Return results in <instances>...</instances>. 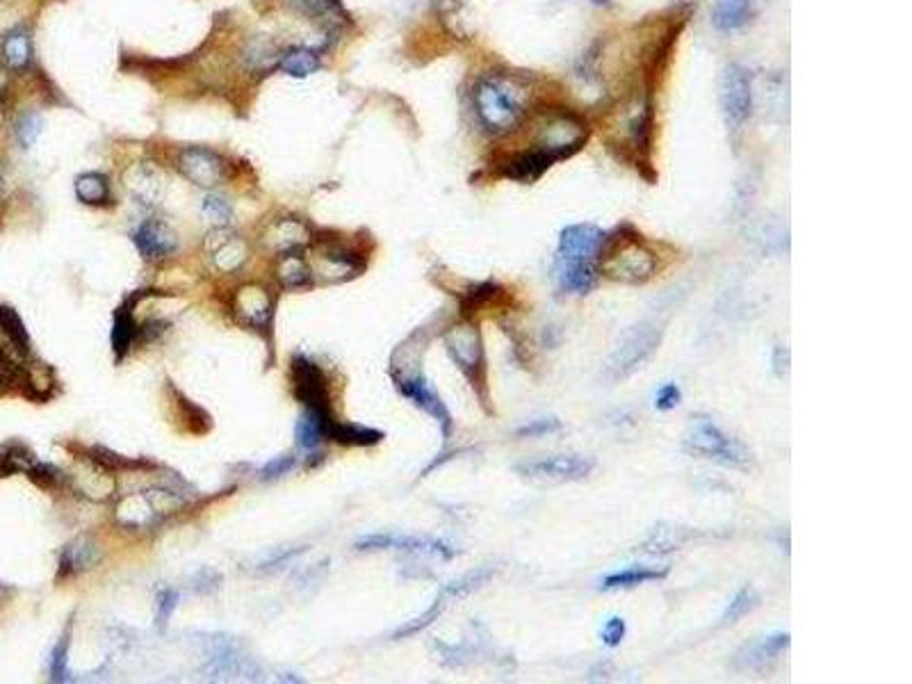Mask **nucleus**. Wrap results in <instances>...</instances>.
<instances>
[{"instance_id":"28","label":"nucleus","mask_w":912,"mask_h":684,"mask_svg":"<svg viewBox=\"0 0 912 684\" xmlns=\"http://www.w3.org/2000/svg\"><path fill=\"white\" fill-rule=\"evenodd\" d=\"M3 60L14 71H23L28 67L32 60V39L28 30L16 28L3 39Z\"/></svg>"},{"instance_id":"26","label":"nucleus","mask_w":912,"mask_h":684,"mask_svg":"<svg viewBox=\"0 0 912 684\" xmlns=\"http://www.w3.org/2000/svg\"><path fill=\"white\" fill-rule=\"evenodd\" d=\"M753 16V0H719L714 7V26L719 30H737Z\"/></svg>"},{"instance_id":"31","label":"nucleus","mask_w":912,"mask_h":684,"mask_svg":"<svg viewBox=\"0 0 912 684\" xmlns=\"http://www.w3.org/2000/svg\"><path fill=\"white\" fill-rule=\"evenodd\" d=\"M35 463V456L28 445L19 441H10L0 447V477H10L16 472H28Z\"/></svg>"},{"instance_id":"46","label":"nucleus","mask_w":912,"mask_h":684,"mask_svg":"<svg viewBox=\"0 0 912 684\" xmlns=\"http://www.w3.org/2000/svg\"><path fill=\"white\" fill-rule=\"evenodd\" d=\"M773 370H776L778 377H785L789 370V349L783 345H776L773 349Z\"/></svg>"},{"instance_id":"16","label":"nucleus","mask_w":912,"mask_h":684,"mask_svg":"<svg viewBox=\"0 0 912 684\" xmlns=\"http://www.w3.org/2000/svg\"><path fill=\"white\" fill-rule=\"evenodd\" d=\"M509 290L502 283L486 279L482 283H472L466 290L459 292V308L463 320H475L477 313H482L488 306H507Z\"/></svg>"},{"instance_id":"23","label":"nucleus","mask_w":912,"mask_h":684,"mask_svg":"<svg viewBox=\"0 0 912 684\" xmlns=\"http://www.w3.org/2000/svg\"><path fill=\"white\" fill-rule=\"evenodd\" d=\"M327 438L342 445H352V447H370L377 445L386 438L384 431L379 429H370L363 425H349V422H336L331 420L327 427Z\"/></svg>"},{"instance_id":"29","label":"nucleus","mask_w":912,"mask_h":684,"mask_svg":"<svg viewBox=\"0 0 912 684\" xmlns=\"http://www.w3.org/2000/svg\"><path fill=\"white\" fill-rule=\"evenodd\" d=\"M276 276H279V281L285 285V288H304V285H311V281H313L311 267L306 265V260L301 258L299 251H288V254H281V263H279V267H276Z\"/></svg>"},{"instance_id":"2","label":"nucleus","mask_w":912,"mask_h":684,"mask_svg":"<svg viewBox=\"0 0 912 684\" xmlns=\"http://www.w3.org/2000/svg\"><path fill=\"white\" fill-rule=\"evenodd\" d=\"M605 231L593 224H570L559 235L555 256L557 288L564 295L584 297L598 285V254Z\"/></svg>"},{"instance_id":"15","label":"nucleus","mask_w":912,"mask_h":684,"mask_svg":"<svg viewBox=\"0 0 912 684\" xmlns=\"http://www.w3.org/2000/svg\"><path fill=\"white\" fill-rule=\"evenodd\" d=\"M133 242L146 260H165L178 251V235L158 219H151V222H144L137 228L133 233Z\"/></svg>"},{"instance_id":"32","label":"nucleus","mask_w":912,"mask_h":684,"mask_svg":"<svg viewBox=\"0 0 912 684\" xmlns=\"http://www.w3.org/2000/svg\"><path fill=\"white\" fill-rule=\"evenodd\" d=\"M281 69L292 78H308L320 69V55L313 48H292L281 57Z\"/></svg>"},{"instance_id":"38","label":"nucleus","mask_w":912,"mask_h":684,"mask_svg":"<svg viewBox=\"0 0 912 684\" xmlns=\"http://www.w3.org/2000/svg\"><path fill=\"white\" fill-rule=\"evenodd\" d=\"M203 215H206V219H210V222H215L217 226H226L233 217L231 203H228L224 197H219V194H210V197H206V201H203Z\"/></svg>"},{"instance_id":"36","label":"nucleus","mask_w":912,"mask_h":684,"mask_svg":"<svg viewBox=\"0 0 912 684\" xmlns=\"http://www.w3.org/2000/svg\"><path fill=\"white\" fill-rule=\"evenodd\" d=\"M42 128H44V121L37 112L21 114V117L16 119V128H14L16 140H19L23 149H30V146L37 142V137L42 135Z\"/></svg>"},{"instance_id":"41","label":"nucleus","mask_w":912,"mask_h":684,"mask_svg":"<svg viewBox=\"0 0 912 684\" xmlns=\"http://www.w3.org/2000/svg\"><path fill=\"white\" fill-rule=\"evenodd\" d=\"M288 7H295V10L304 12L308 16H327L331 12H336L340 3L338 0H281Z\"/></svg>"},{"instance_id":"14","label":"nucleus","mask_w":912,"mask_h":684,"mask_svg":"<svg viewBox=\"0 0 912 684\" xmlns=\"http://www.w3.org/2000/svg\"><path fill=\"white\" fill-rule=\"evenodd\" d=\"M789 643H792V637H789L787 632H778V634H771V637L757 639V641L748 643V646H744V648L739 650V653L735 655V662H732V666H735L737 671H762V669H767V666L776 662L780 655L787 653Z\"/></svg>"},{"instance_id":"27","label":"nucleus","mask_w":912,"mask_h":684,"mask_svg":"<svg viewBox=\"0 0 912 684\" xmlns=\"http://www.w3.org/2000/svg\"><path fill=\"white\" fill-rule=\"evenodd\" d=\"M76 197L87 206H103L112 199V187L108 176L99 171H87V174L76 178Z\"/></svg>"},{"instance_id":"1","label":"nucleus","mask_w":912,"mask_h":684,"mask_svg":"<svg viewBox=\"0 0 912 684\" xmlns=\"http://www.w3.org/2000/svg\"><path fill=\"white\" fill-rule=\"evenodd\" d=\"M534 85L511 71L486 73L472 89V103L482 126L493 135H507L525 124L534 108Z\"/></svg>"},{"instance_id":"35","label":"nucleus","mask_w":912,"mask_h":684,"mask_svg":"<svg viewBox=\"0 0 912 684\" xmlns=\"http://www.w3.org/2000/svg\"><path fill=\"white\" fill-rule=\"evenodd\" d=\"M445 605H447V600L441 596V593H438V598L434 600V605H431V607L427 609V612L422 614V616L413 618L411 623H406V625L399 627V630H395V632H393V639H404V637H411V634L422 632V630H425V627H429L431 623L436 621L438 616L443 614Z\"/></svg>"},{"instance_id":"13","label":"nucleus","mask_w":912,"mask_h":684,"mask_svg":"<svg viewBox=\"0 0 912 684\" xmlns=\"http://www.w3.org/2000/svg\"><path fill=\"white\" fill-rule=\"evenodd\" d=\"M30 358V336L26 324L12 308L0 306V363L26 365Z\"/></svg>"},{"instance_id":"10","label":"nucleus","mask_w":912,"mask_h":684,"mask_svg":"<svg viewBox=\"0 0 912 684\" xmlns=\"http://www.w3.org/2000/svg\"><path fill=\"white\" fill-rule=\"evenodd\" d=\"M721 103H723V112H726L730 128L744 126V121L751 117V108H753L751 78H748V73L741 67H730L726 71V76H723Z\"/></svg>"},{"instance_id":"43","label":"nucleus","mask_w":912,"mask_h":684,"mask_svg":"<svg viewBox=\"0 0 912 684\" xmlns=\"http://www.w3.org/2000/svg\"><path fill=\"white\" fill-rule=\"evenodd\" d=\"M682 402V390L678 384H664L657 390L655 395V409L657 411H673L675 406H680Z\"/></svg>"},{"instance_id":"42","label":"nucleus","mask_w":912,"mask_h":684,"mask_svg":"<svg viewBox=\"0 0 912 684\" xmlns=\"http://www.w3.org/2000/svg\"><path fill=\"white\" fill-rule=\"evenodd\" d=\"M625 634H627V625H625L623 618L621 616H612L605 623V627H602L600 637H602V643H605V646L616 648V646H621V641L625 639Z\"/></svg>"},{"instance_id":"34","label":"nucleus","mask_w":912,"mask_h":684,"mask_svg":"<svg viewBox=\"0 0 912 684\" xmlns=\"http://www.w3.org/2000/svg\"><path fill=\"white\" fill-rule=\"evenodd\" d=\"M760 605V596L753 586H744V589L737 591V596L730 600V605L726 607V612L721 616V625H735L741 621L746 614H751L753 609Z\"/></svg>"},{"instance_id":"30","label":"nucleus","mask_w":912,"mask_h":684,"mask_svg":"<svg viewBox=\"0 0 912 684\" xmlns=\"http://www.w3.org/2000/svg\"><path fill=\"white\" fill-rule=\"evenodd\" d=\"M493 575H495V568H491V566H482V568H477V570H470V573L459 577V580L445 584L443 589H441V596L447 602L466 598V596H470L472 591L482 589L486 582H491Z\"/></svg>"},{"instance_id":"19","label":"nucleus","mask_w":912,"mask_h":684,"mask_svg":"<svg viewBox=\"0 0 912 684\" xmlns=\"http://www.w3.org/2000/svg\"><path fill=\"white\" fill-rule=\"evenodd\" d=\"M671 568L669 566H630L623 570H616V573H609L605 580L600 582V591H618V589H634V586L648 584V582H659L664 577H669Z\"/></svg>"},{"instance_id":"9","label":"nucleus","mask_w":912,"mask_h":684,"mask_svg":"<svg viewBox=\"0 0 912 684\" xmlns=\"http://www.w3.org/2000/svg\"><path fill=\"white\" fill-rule=\"evenodd\" d=\"M292 384H295V393L306 404V409L329 413V395L327 386H324V374L317 365L306 358L304 354H295L290 361Z\"/></svg>"},{"instance_id":"39","label":"nucleus","mask_w":912,"mask_h":684,"mask_svg":"<svg viewBox=\"0 0 912 684\" xmlns=\"http://www.w3.org/2000/svg\"><path fill=\"white\" fill-rule=\"evenodd\" d=\"M67 655H69V632L57 641V646L51 653V678L55 682H67L69 669H67Z\"/></svg>"},{"instance_id":"3","label":"nucleus","mask_w":912,"mask_h":684,"mask_svg":"<svg viewBox=\"0 0 912 684\" xmlns=\"http://www.w3.org/2000/svg\"><path fill=\"white\" fill-rule=\"evenodd\" d=\"M657 254L632 224L605 235L598 254V274L609 281L643 285L657 274Z\"/></svg>"},{"instance_id":"17","label":"nucleus","mask_w":912,"mask_h":684,"mask_svg":"<svg viewBox=\"0 0 912 684\" xmlns=\"http://www.w3.org/2000/svg\"><path fill=\"white\" fill-rule=\"evenodd\" d=\"M235 315L251 327H265L274 313V299L260 285H244L233 297Z\"/></svg>"},{"instance_id":"37","label":"nucleus","mask_w":912,"mask_h":684,"mask_svg":"<svg viewBox=\"0 0 912 684\" xmlns=\"http://www.w3.org/2000/svg\"><path fill=\"white\" fill-rule=\"evenodd\" d=\"M564 429V422H561L559 418H555V415H545V418H536V420H529L525 422L523 427H518L516 431H513V436L516 438H541V436H548V434H557V431Z\"/></svg>"},{"instance_id":"11","label":"nucleus","mask_w":912,"mask_h":684,"mask_svg":"<svg viewBox=\"0 0 912 684\" xmlns=\"http://www.w3.org/2000/svg\"><path fill=\"white\" fill-rule=\"evenodd\" d=\"M178 169L183 171L187 181L199 187H215L224 181L226 165L215 151L203 149V146H187L178 156Z\"/></svg>"},{"instance_id":"5","label":"nucleus","mask_w":912,"mask_h":684,"mask_svg":"<svg viewBox=\"0 0 912 684\" xmlns=\"http://www.w3.org/2000/svg\"><path fill=\"white\" fill-rule=\"evenodd\" d=\"M691 420L694 422H691L689 434L684 436V452L700 456V459L716 461L726 468H753V454L739 438L726 434V431L716 425L712 418H707V415H696V418Z\"/></svg>"},{"instance_id":"18","label":"nucleus","mask_w":912,"mask_h":684,"mask_svg":"<svg viewBox=\"0 0 912 684\" xmlns=\"http://www.w3.org/2000/svg\"><path fill=\"white\" fill-rule=\"evenodd\" d=\"M215 238H217L215 247H210V258H213L217 270H222V272L240 270V267L244 265V260H247V256H249L247 242L238 238V235L228 233L222 226L215 231Z\"/></svg>"},{"instance_id":"21","label":"nucleus","mask_w":912,"mask_h":684,"mask_svg":"<svg viewBox=\"0 0 912 684\" xmlns=\"http://www.w3.org/2000/svg\"><path fill=\"white\" fill-rule=\"evenodd\" d=\"M308 242L306 226L297 219H281L270 231L265 233V244L274 249L276 254H288V251H299Z\"/></svg>"},{"instance_id":"4","label":"nucleus","mask_w":912,"mask_h":684,"mask_svg":"<svg viewBox=\"0 0 912 684\" xmlns=\"http://www.w3.org/2000/svg\"><path fill=\"white\" fill-rule=\"evenodd\" d=\"M445 347L456 368L466 374L472 390L479 397V404L484 406L486 413H493L491 393H488V361L479 324L472 320L454 324L445 333Z\"/></svg>"},{"instance_id":"40","label":"nucleus","mask_w":912,"mask_h":684,"mask_svg":"<svg viewBox=\"0 0 912 684\" xmlns=\"http://www.w3.org/2000/svg\"><path fill=\"white\" fill-rule=\"evenodd\" d=\"M28 477L39 488H46V491H51V488H57L62 482V472L57 470L55 466H51V463H37L35 461V463H32V468L28 470Z\"/></svg>"},{"instance_id":"6","label":"nucleus","mask_w":912,"mask_h":684,"mask_svg":"<svg viewBox=\"0 0 912 684\" xmlns=\"http://www.w3.org/2000/svg\"><path fill=\"white\" fill-rule=\"evenodd\" d=\"M664 327L666 322L659 320V317H648V320L634 324V327L621 338V342H618L614 352L609 354L605 372H602L605 379L616 384V381H623L627 377H632L637 370H641L643 363L659 349Z\"/></svg>"},{"instance_id":"47","label":"nucleus","mask_w":912,"mask_h":684,"mask_svg":"<svg viewBox=\"0 0 912 684\" xmlns=\"http://www.w3.org/2000/svg\"><path fill=\"white\" fill-rule=\"evenodd\" d=\"M591 3H596V5H607V3H612V0H591Z\"/></svg>"},{"instance_id":"20","label":"nucleus","mask_w":912,"mask_h":684,"mask_svg":"<svg viewBox=\"0 0 912 684\" xmlns=\"http://www.w3.org/2000/svg\"><path fill=\"white\" fill-rule=\"evenodd\" d=\"M135 301H137V292L133 297H128L124 304L117 308V313H114L112 349H114V354H117V358L124 356L130 349V345L135 342V338L140 336V324H137L135 315H133Z\"/></svg>"},{"instance_id":"45","label":"nucleus","mask_w":912,"mask_h":684,"mask_svg":"<svg viewBox=\"0 0 912 684\" xmlns=\"http://www.w3.org/2000/svg\"><path fill=\"white\" fill-rule=\"evenodd\" d=\"M178 605V593L174 589H165L160 591L158 596V612H156V623L158 625H167V621L174 614V609Z\"/></svg>"},{"instance_id":"24","label":"nucleus","mask_w":912,"mask_h":684,"mask_svg":"<svg viewBox=\"0 0 912 684\" xmlns=\"http://www.w3.org/2000/svg\"><path fill=\"white\" fill-rule=\"evenodd\" d=\"M99 559H101V552H99V548H96V543H92L89 539H78L76 543H71L69 548L62 552L60 577L92 568Z\"/></svg>"},{"instance_id":"12","label":"nucleus","mask_w":912,"mask_h":684,"mask_svg":"<svg viewBox=\"0 0 912 684\" xmlns=\"http://www.w3.org/2000/svg\"><path fill=\"white\" fill-rule=\"evenodd\" d=\"M356 550H404V552H422V555H438L443 559H452L456 550L450 545L427 539V536H402V534H370L356 541Z\"/></svg>"},{"instance_id":"25","label":"nucleus","mask_w":912,"mask_h":684,"mask_svg":"<svg viewBox=\"0 0 912 684\" xmlns=\"http://www.w3.org/2000/svg\"><path fill=\"white\" fill-rule=\"evenodd\" d=\"M329 422H331V413L306 409V413L301 415V420L297 422V429H295L297 443L304 447V450H313V447L322 443V438H327Z\"/></svg>"},{"instance_id":"7","label":"nucleus","mask_w":912,"mask_h":684,"mask_svg":"<svg viewBox=\"0 0 912 684\" xmlns=\"http://www.w3.org/2000/svg\"><path fill=\"white\" fill-rule=\"evenodd\" d=\"M596 468V461L584 454H557L545 459L518 463L516 472L534 479H552V482H582Z\"/></svg>"},{"instance_id":"8","label":"nucleus","mask_w":912,"mask_h":684,"mask_svg":"<svg viewBox=\"0 0 912 684\" xmlns=\"http://www.w3.org/2000/svg\"><path fill=\"white\" fill-rule=\"evenodd\" d=\"M393 379H395V386L399 393H402L406 399H411L418 409L429 413L431 418L438 422V427H441V434H443V441L445 443L450 441L452 429H454L452 413L445 406L441 395H438L436 390L429 386V381L422 377V372L404 374V377H393Z\"/></svg>"},{"instance_id":"33","label":"nucleus","mask_w":912,"mask_h":684,"mask_svg":"<svg viewBox=\"0 0 912 684\" xmlns=\"http://www.w3.org/2000/svg\"><path fill=\"white\" fill-rule=\"evenodd\" d=\"M691 536H694V532H687V529H682V527H669V529L659 527V529H655L653 536H650L643 548H646V552H653V555H662V552L678 550L680 545H684L691 539Z\"/></svg>"},{"instance_id":"44","label":"nucleus","mask_w":912,"mask_h":684,"mask_svg":"<svg viewBox=\"0 0 912 684\" xmlns=\"http://www.w3.org/2000/svg\"><path fill=\"white\" fill-rule=\"evenodd\" d=\"M292 466H295V456H276L274 461L267 463V466H263V470H260V479H267V482H272V479H279L283 477L285 472H290Z\"/></svg>"},{"instance_id":"22","label":"nucleus","mask_w":912,"mask_h":684,"mask_svg":"<svg viewBox=\"0 0 912 684\" xmlns=\"http://www.w3.org/2000/svg\"><path fill=\"white\" fill-rule=\"evenodd\" d=\"M126 187L142 203H156L162 197V178L149 165H135L126 171Z\"/></svg>"}]
</instances>
